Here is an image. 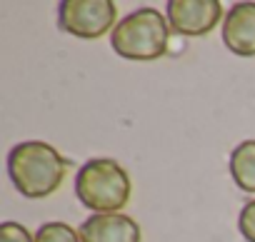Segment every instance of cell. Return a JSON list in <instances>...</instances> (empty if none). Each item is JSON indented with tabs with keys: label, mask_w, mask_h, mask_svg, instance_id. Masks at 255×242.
<instances>
[{
	"label": "cell",
	"mask_w": 255,
	"mask_h": 242,
	"mask_svg": "<svg viewBox=\"0 0 255 242\" xmlns=\"http://www.w3.org/2000/svg\"><path fill=\"white\" fill-rule=\"evenodd\" d=\"M68 160L48 143H18L8 153V175L23 197L38 200L53 195L65 180Z\"/></svg>",
	"instance_id": "6da1fadb"
},
{
	"label": "cell",
	"mask_w": 255,
	"mask_h": 242,
	"mask_svg": "<svg viewBox=\"0 0 255 242\" xmlns=\"http://www.w3.org/2000/svg\"><path fill=\"white\" fill-rule=\"evenodd\" d=\"M168 18L153 8H138L128 13L110 33V45L120 58L150 63L168 53L170 43Z\"/></svg>",
	"instance_id": "7a4b0ae2"
},
{
	"label": "cell",
	"mask_w": 255,
	"mask_h": 242,
	"mask_svg": "<svg viewBox=\"0 0 255 242\" xmlns=\"http://www.w3.org/2000/svg\"><path fill=\"white\" fill-rule=\"evenodd\" d=\"M75 195L95 215L120 212L130 200V177L118 160L95 158L78 170Z\"/></svg>",
	"instance_id": "3957f363"
},
{
	"label": "cell",
	"mask_w": 255,
	"mask_h": 242,
	"mask_svg": "<svg viewBox=\"0 0 255 242\" xmlns=\"http://www.w3.org/2000/svg\"><path fill=\"white\" fill-rule=\"evenodd\" d=\"M118 8L113 0H63L58 5V25L60 30L75 38H100L115 30Z\"/></svg>",
	"instance_id": "277c9868"
},
{
	"label": "cell",
	"mask_w": 255,
	"mask_h": 242,
	"mask_svg": "<svg viewBox=\"0 0 255 242\" xmlns=\"http://www.w3.org/2000/svg\"><path fill=\"white\" fill-rule=\"evenodd\" d=\"M223 15V5L218 0H170L165 8V18L173 33L185 38L208 35Z\"/></svg>",
	"instance_id": "5b68a950"
},
{
	"label": "cell",
	"mask_w": 255,
	"mask_h": 242,
	"mask_svg": "<svg viewBox=\"0 0 255 242\" xmlns=\"http://www.w3.org/2000/svg\"><path fill=\"white\" fill-rule=\"evenodd\" d=\"M78 232L83 242H143L140 225L123 212L90 215Z\"/></svg>",
	"instance_id": "8992f818"
},
{
	"label": "cell",
	"mask_w": 255,
	"mask_h": 242,
	"mask_svg": "<svg viewBox=\"0 0 255 242\" xmlns=\"http://www.w3.org/2000/svg\"><path fill=\"white\" fill-rule=\"evenodd\" d=\"M223 43L233 55L255 58V3H235L225 13Z\"/></svg>",
	"instance_id": "52a82bcc"
},
{
	"label": "cell",
	"mask_w": 255,
	"mask_h": 242,
	"mask_svg": "<svg viewBox=\"0 0 255 242\" xmlns=\"http://www.w3.org/2000/svg\"><path fill=\"white\" fill-rule=\"evenodd\" d=\"M230 175L243 192H255V140H243L230 153Z\"/></svg>",
	"instance_id": "ba28073f"
},
{
	"label": "cell",
	"mask_w": 255,
	"mask_h": 242,
	"mask_svg": "<svg viewBox=\"0 0 255 242\" xmlns=\"http://www.w3.org/2000/svg\"><path fill=\"white\" fill-rule=\"evenodd\" d=\"M35 242H83L80 232L65 222H45L35 232Z\"/></svg>",
	"instance_id": "9c48e42d"
},
{
	"label": "cell",
	"mask_w": 255,
	"mask_h": 242,
	"mask_svg": "<svg viewBox=\"0 0 255 242\" xmlns=\"http://www.w3.org/2000/svg\"><path fill=\"white\" fill-rule=\"evenodd\" d=\"M0 242H35V235L20 222L0 225Z\"/></svg>",
	"instance_id": "30bf717a"
},
{
	"label": "cell",
	"mask_w": 255,
	"mask_h": 242,
	"mask_svg": "<svg viewBox=\"0 0 255 242\" xmlns=\"http://www.w3.org/2000/svg\"><path fill=\"white\" fill-rule=\"evenodd\" d=\"M238 230L248 242H255V200L245 202L238 217Z\"/></svg>",
	"instance_id": "8fae6325"
}]
</instances>
